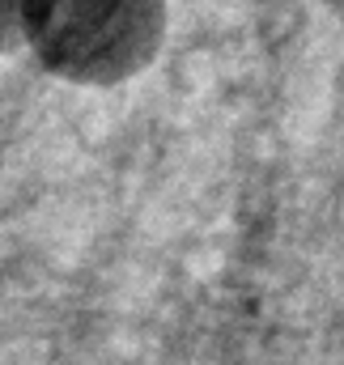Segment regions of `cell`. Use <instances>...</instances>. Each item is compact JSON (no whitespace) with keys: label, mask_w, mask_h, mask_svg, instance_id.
Masks as SVG:
<instances>
[{"label":"cell","mask_w":344,"mask_h":365,"mask_svg":"<svg viewBox=\"0 0 344 365\" xmlns=\"http://www.w3.org/2000/svg\"><path fill=\"white\" fill-rule=\"evenodd\" d=\"M166 0H26L21 47L60 81L119 86L153 64Z\"/></svg>","instance_id":"obj_1"},{"label":"cell","mask_w":344,"mask_h":365,"mask_svg":"<svg viewBox=\"0 0 344 365\" xmlns=\"http://www.w3.org/2000/svg\"><path fill=\"white\" fill-rule=\"evenodd\" d=\"M21 17H26V0H0V56L21 47Z\"/></svg>","instance_id":"obj_2"}]
</instances>
